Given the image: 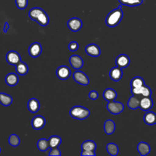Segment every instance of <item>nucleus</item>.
<instances>
[{
  "label": "nucleus",
  "mask_w": 156,
  "mask_h": 156,
  "mask_svg": "<svg viewBox=\"0 0 156 156\" xmlns=\"http://www.w3.org/2000/svg\"><path fill=\"white\" fill-rule=\"evenodd\" d=\"M29 17L37 21L40 26H46L49 23V17L46 13L41 9L38 7H34L29 10Z\"/></svg>",
  "instance_id": "1"
},
{
  "label": "nucleus",
  "mask_w": 156,
  "mask_h": 156,
  "mask_svg": "<svg viewBox=\"0 0 156 156\" xmlns=\"http://www.w3.org/2000/svg\"><path fill=\"white\" fill-rule=\"evenodd\" d=\"M123 16V12L121 6L112 10L107 16L105 19L106 24L110 27L116 26L121 21Z\"/></svg>",
  "instance_id": "2"
},
{
  "label": "nucleus",
  "mask_w": 156,
  "mask_h": 156,
  "mask_svg": "<svg viewBox=\"0 0 156 156\" xmlns=\"http://www.w3.org/2000/svg\"><path fill=\"white\" fill-rule=\"evenodd\" d=\"M70 115L77 119H86L90 115V110L82 106H74L69 111Z\"/></svg>",
  "instance_id": "3"
},
{
  "label": "nucleus",
  "mask_w": 156,
  "mask_h": 156,
  "mask_svg": "<svg viewBox=\"0 0 156 156\" xmlns=\"http://www.w3.org/2000/svg\"><path fill=\"white\" fill-rule=\"evenodd\" d=\"M107 110L113 115H118L121 113L124 108V105L120 102H116L114 101H109L107 105Z\"/></svg>",
  "instance_id": "4"
},
{
  "label": "nucleus",
  "mask_w": 156,
  "mask_h": 156,
  "mask_svg": "<svg viewBox=\"0 0 156 156\" xmlns=\"http://www.w3.org/2000/svg\"><path fill=\"white\" fill-rule=\"evenodd\" d=\"M131 92L133 95L142 96L143 97H151L152 94L151 89L146 85L138 88H131Z\"/></svg>",
  "instance_id": "5"
},
{
  "label": "nucleus",
  "mask_w": 156,
  "mask_h": 156,
  "mask_svg": "<svg viewBox=\"0 0 156 156\" xmlns=\"http://www.w3.org/2000/svg\"><path fill=\"white\" fill-rule=\"evenodd\" d=\"M74 80L83 85H87L89 83V79L87 76L80 71H76L73 74Z\"/></svg>",
  "instance_id": "6"
},
{
  "label": "nucleus",
  "mask_w": 156,
  "mask_h": 156,
  "mask_svg": "<svg viewBox=\"0 0 156 156\" xmlns=\"http://www.w3.org/2000/svg\"><path fill=\"white\" fill-rule=\"evenodd\" d=\"M6 60L9 64L16 66L21 62V57L16 51H10L8 52L6 55Z\"/></svg>",
  "instance_id": "7"
},
{
  "label": "nucleus",
  "mask_w": 156,
  "mask_h": 156,
  "mask_svg": "<svg viewBox=\"0 0 156 156\" xmlns=\"http://www.w3.org/2000/svg\"><path fill=\"white\" fill-rule=\"evenodd\" d=\"M57 77L62 80H65L69 78L71 75V71L67 66L62 65L59 66L56 71Z\"/></svg>",
  "instance_id": "8"
},
{
  "label": "nucleus",
  "mask_w": 156,
  "mask_h": 156,
  "mask_svg": "<svg viewBox=\"0 0 156 156\" xmlns=\"http://www.w3.org/2000/svg\"><path fill=\"white\" fill-rule=\"evenodd\" d=\"M130 60L129 57L126 54L119 55L115 60L116 66L120 67L121 68H125L127 67L130 64Z\"/></svg>",
  "instance_id": "9"
},
{
  "label": "nucleus",
  "mask_w": 156,
  "mask_h": 156,
  "mask_svg": "<svg viewBox=\"0 0 156 156\" xmlns=\"http://www.w3.org/2000/svg\"><path fill=\"white\" fill-rule=\"evenodd\" d=\"M68 26L71 30L77 32L82 28V22L77 18H72L68 21Z\"/></svg>",
  "instance_id": "10"
},
{
  "label": "nucleus",
  "mask_w": 156,
  "mask_h": 156,
  "mask_svg": "<svg viewBox=\"0 0 156 156\" xmlns=\"http://www.w3.org/2000/svg\"><path fill=\"white\" fill-rule=\"evenodd\" d=\"M42 51L41 45L37 42L32 43L29 48V53L34 58L38 57Z\"/></svg>",
  "instance_id": "11"
},
{
  "label": "nucleus",
  "mask_w": 156,
  "mask_h": 156,
  "mask_svg": "<svg viewBox=\"0 0 156 156\" xmlns=\"http://www.w3.org/2000/svg\"><path fill=\"white\" fill-rule=\"evenodd\" d=\"M69 61L71 66L75 69H80L83 65V61L82 58L77 55H73L71 56Z\"/></svg>",
  "instance_id": "12"
},
{
  "label": "nucleus",
  "mask_w": 156,
  "mask_h": 156,
  "mask_svg": "<svg viewBox=\"0 0 156 156\" xmlns=\"http://www.w3.org/2000/svg\"><path fill=\"white\" fill-rule=\"evenodd\" d=\"M153 106V101L151 97H142L140 99V107L143 111H147L150 110Z\"/></svg>",
  "instance_id": "13"
},
{
  "label": "nucleus",
  "mask_w": 156,
  "mask_h": 156,
  "mask_svg": "<svg viewBox=\"0 0 156 156\" xmlns=\"http://www.w3.org/2000/svg\"><path fill=\"white\" fill-rule=\"evenodd\" d=\"M85 51L88 55L92 57H98L101 54L99 47L94 43L87 45L85 48Z\"/></svg>",
  "instance_id": "14"
},
{
  "label": "nucleus",
  "mask_w": 156,
  "mask_h": 156,
  "mask_svg": "<svg viewBox=\"0 0 156 156\" xmlns=\"http://www.w3.org/2000/svg\"><path fill=\"white\" fill-rule=\"evenodd\" d=\"M46 123L45 119L42 116L37 115L34 117L32 120V126L34 129L38 130L42 129Z\"/></svg>",
  "instance_id": "15"
},
{
  "label": "nucleus",
  "mask_w": 156,
  "mask_h": 156,
  "mask_svg": "<svg viewBox=\"0 0 156 156\" xmlns=\"http://www.w3.org/2000/svg\"><path fill=\"white\" fill-rule=\"evenodd\" d=\"M110 77L114 81H119L122 77V68L116 66L112 68L109 73Z\"/></svg>",
  "instance_id": "16"
},
{
  "label": "nucleus",
  "mask_w": 156,
  "mask_h": 156,
  "mask_svg": "<svg viewBox=\"0 0 156 156\" xmlns=\"http://www.w3.org/2000/svg\"><path fill=\"white\" fill-rule=\"evenodd\" d=\"M140 97L137 95H133L131 96L127 102V105L130 109H136L139 108L140 103Z\"/></svg>",
  "instance_id": "17"
},
{
  "label": "nucleus",
  "mask_w": 156,
  "mask_h": 156,
  "mask_svg": "<svg viewBox=\"0 0 156 156\" xmlns=\"http://www.w3.org/2000/svg\"><path fill=\"white\" fill-rule=\"evenodd\" d=\"M137 150L141 155L145 156L150 152L151 147L147 143L142 141L138 143L137 146Z\"/></svg>",
  "instance_id": "18"
},
{
  "label": "nucleus",
  "mask_w": 156,
  "mask_h": 156,
  "mask_svg": "<svg viewBox=\"0 0 156 156\" xmlns=\"http://www.w3.org/2000/svg\"><path fill=\"white\" fill-rule=\"evenodd\" d=\"M143 119L144 122L148 125L156 124V114L153 112H147L144 114Z\"/></svg>",
  "instance_id": "19"
},
{
  "label": "nucleus",
  "mask_w": 156,
  "mask_h": 156,
  "mask_svg": "<svg viewBox=\"0 0 156 156\" xmlns=\"http://www.w3.org/2000/svg\"><path fill=\"white\" fill-rule=\"evenodd\" d=\"M27 107L29 110L32 113H36L40 108L39 101L35 98H31L27 103Z\"/></svg>",
  "instance_id": "20"
},
{
  "label": "nucleus",
  "mask_w": 156,
  "mask_h": 156,
  "mask_svg": "<svg viewBox=\"0 0 156 156\" xmlns=\"http://www.w3.org/2000/svg\"><path fill=\"white\" fill-rule=\"evenodd\" d=\"M104 98L107 101H114L117 97V93L112 88H107L103 93Z\"/></svg>",
  "instance_id": "21"
},
{
  "label": "nucleus",
  "mask_w": 156,
  "mask_h": 156,
  "mask_svg": "<svg viewBox=\"0 0 156 156\" xmlns=\"http://www.w3.org/2000/svg\"><path fill=\"white\" fill-rule=\"evenodd\" d=\"M5 82L9 86H15L18 82V77L15 73H9L5 77Z\"/></svg>",
  "instance_id": "22"
},
{
  "label": "nucleus",
  "mask_w": 156,
  "mask_h": 156,
  "mask_svg": "<svg viewBox=\"0 0 156 156\" xmlns=\"http://www.w3.org/2000/svg\"><path fill=\"white\" fill-rule=\"evenodd\" d=\"M105 132L108 134L110 135L112 134L115 130V124L114 121L112 119H107L105 121L104 126Z\"/></svg>",
  "instance_id": "23"
},
{
  "label": "nucleus",
  "mask_w": 156,
  "mask_h": 156,
  "mask_svg": "<svg viewBox=\"0 0 156 156\" xmlns=\"http://www.w3.org/2000/svg\"><path fill=\"white\" fill-rule=\"evenodd\" d=\"M28 69H29L27 65L23 62L21 61L16 65V71L18 74L21 76L26 74L28 72Z\"/></svg>",
  "instance_id": "24"
},
{
  "label": "nucleus",
  "mask_w": 156,
  "mask_h": 156,
  "mask_svg": "<svg viewBox=\"0 0 156 156\" xmlns=\"http://www.w3.org/2000/svg\"><path fill=\"white\" fill-rule=\"evenodd\" d=\"M48 141H49V147L51 149H52V148L58 147L59 146V145L61 144L62 139L58 136L53 135L49 138Z\"/></svg>",
  "instance_id": "25"
},
{
  "label": "nucleus",
  "mask_w": 156,
  "mask_h": 156,
  "mask_svg": "<svg viewBox=\"0 0 156 156\" xmlns=\"http://www.w3.org/2000/svg\"><path fill=\"white\" fill-rule=\"evenodd\" d=\"M13 101L12 98L5 93H0V103L4 106L10 105Z\"/></svg>",
  "instance_id": "26"
},
{
  "label": "nucleus",
  "mask_w": 156,
  "mask_h": 156,
  "mask_svg": "<svg viewBox=\"0 0 156 156\" xmlns=\"http://www.w3.org/2000/svg\"><path fill=\"white\" fill-rule=\"evenodd\" d=\"M96 148V144L92 140H87L82 144V149L83 151H94Z\"/></svg>",
  "instance_id": "27"
},
{
  "label": "nucleus",
  "mask_w": 156,
  "mask_h": 156,
  "mask_svg": "<svg viewBox=\"0 0 156 156\" xmlns=\"http://www.w3.org/2000/svg\"><path fill=\"white\" fill-rule=\"evenodd\" d=\"M144 85H145V83L143 79L139 76L133 77L130 82L131 88H138Z\"/></svg>",
  "instance_id": "28"
},
{
  "label": "nucleus",
  "mask_w": 156,
  "mask_h": 156,
  "mask_svg": "<svg viewBox=\"0 0 156 156\" xmlns=\"http://www.w3.org/2000/svg\"><path fill=\"white\" fill-rule=\"evenodd\" d=\"M107 150L108 153L112 155V156H116L119 152V149L118 146L113 143H110L107 144Z\"/></svg>",
  "instance_id": "29"
},
{
  "label": "nucleus",
  "mask_w": 156,
  "mask_h": 156,
  "mask_svg": "<svg viewBox=\"0 0 156 156\" xmlns=\"http://www.w3.org/2000/svg\"><path fill=\"white\" fill-rule=\"evenodd\" d=\"M37 147L40 151L43 152L46 151L49 147L48 140L44 138L40 139L37 142Z\"/></svg>",
  "instance_id": "30"
},
{
  "label": "nucleus",
  "mask_w": 156,
  "mask_h": 156,
  "mask_svg": "<svg viewBox=\"0 0 156 156\" xmlns=\"http://www.w3.org/2000/svg\"><path fill=\"white\" fill-rule=\"evenodd\" d=\"M119 2L124 5L134 7L141 4L143 2V0H118Z\"/></svg>",
  "instance_id": "31"
},
{
  "label": "nucleus",
  "mask_w": 156,
  "mask_h": 156,
  "mask_svg": "<svg viewBox=\"0 0 156 156\" xmlns=\"http://www.w3.org/2000/svg\"><path fill=\"white\" fill-rule=\"evenodd\" d=\"M20 138L18 135H16L15 134H12L9 136V143L11 146H12L13 147L18 146L20 144Z\"/></svg>",
  "instance_id": "32"
},
{
  "label": "nucleus",
  "mask_w": 156,
  "mask_h": 156,
  "mask_svg": "<svg viewBox=\"0 0 156 156\" xmlns=\"http://www.w3.org/2000/svg\"><path fill=\"white\" fill-rule=\"evenodd\" d=\"M17 7L20 9H24L28 4V0H15Z\"/></svg>",
  "instance_id": "33"
},
{
  "label": "nucleus",
  "mask_w": 156,
  "mask_h": 156,
  "mask_svg": "<svg viewBox=\"0 0 156 156\" xmlns=\"http://www.w3.org/2000/svg\"><path fill=\"white\" fill-rule=\"evenodd\" d=\"M68 48L71 51H76L79 48V44L76 41H72L69 44Z\"/></svg>",
  "instance_id": "34"
},
{
  "label": "nucleus",
  "mask_w": 156,
  "mask_h": 156,
  "mask_svg": "<svg viewBox=\"0 0 156 156\" xmlns=\"http://www.w3.org/2000/svg\"><path fill=\"white\" fill-rule=\"evenodd\" d=\"M60 155H61V152H60V150L58 149V147L51 149V151L49 153V155H50V156H52V155L60 156Z\"/></svg>",
  "instance_id": "35"
},
{
  "label": "nucleus",
  "mask_w": 156,
  "mask_h": 156,
  "mask_svg": "<svg viewBox=\"0 0 156 156\" xmlns=\"http://www.w3.org/2000/svg\"><path fill=\"white\" fill-rule=\"evenodd\" d=\"M88 96H89V98H90L91 99L95 100V99H96L98 98V92H97L96 91L93 90V91H91L89 93Z\"/></svg>",
  "instance_id": "36"
},
{
  "label": "nucleus",
  "mask_w": 156,
  "mask_h": 156,
  "mask_svg": "<svg viewBox=\"0 0 156 156\" xmlns=\"http://www.w3.org/2000/svg\"><path fill=\"white\" fill-rule=\"evenodd\" d=\"M81 155L83 156H94L96 155V154L94 152V151H83L82 150V152H81Z\"/></svg>",
  "instance_id": "37"
},
{
  "label": "nucleus",
  "mask_w": 156,
  "mask_h": 156,
  "mask_svg": "<svg viewBox=\"0 0 156 156\" xmlns=\"http://www.w3.org/2000/svg\"><path fill=\"white\" fill-rule=\"evenodd\" d=\"M9 23L7 22H6L5 23V25H4V32H7V30L9 29Z\"/></svg>",
  "instance_id": "38"
},
{
  "label": "nucleus",
  "mask_w": 156,
  "mask_h": 156,
  "mask_svg": "<svg viewBox=\"0 0 156 156\" xmlns=\"http://www.w3.org/2000/svg\"><path fill=\"white\" fill-rule=\"evenodd\" d=\"M0 152H1V148H0Z\"/></svg>",
  "instance_id": "39"
}]
</instances>
